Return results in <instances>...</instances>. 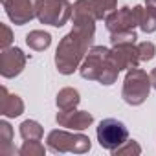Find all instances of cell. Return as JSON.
Returning <instances> with one entry per match:
<instances>
[{"mask_svg":"<svg viewBox=\"0 0 156 156\" xmlns=\"http://www.w3.org/2000/svg\"><path fill=\"white\" fill-rule=\"evenodd\" d=\"M96 19L88 15H73V28L57 46L55 66L62 75H70L79 68V62L88 53L96 33Z\"/></svg>","mask_w":156,"mask_h":156,"instance_id":"obj_1","label":"cell"},{"mask_svg":"<svg viewBox=\"0 0 156 156\" xmlns=\"http://www.w3.org/2000/svg\"><path fill=\"white\" fill-rule=\"evenodd\" d=\"M79 73L83 79L88 81H99V85H114L119 70L116 68V64L112 62L110 57V50L105 46H92L83 61V64L79 66Z\"/></svg>","mask_w":156,"mask_h":156,"instance_id":"obj_2","label":"cell"},{"mask_svg":"<svg viewBox=\"0 0 156 156\" xmlns=\"http://www.w3.org/2000/svg\"><path fill=\"white\" fill-rule=\"evenodd\" d=\"M151 77L140 70V68H130L125 75V83H123V90H121V98L127 105L130 107H138L141 105L151 92Z\"/></svg>","mask_w":156,"mask_h":156,"instance_id":"obj_3","label":"cell"},{"mask_svg":"<svg viewBox=\"0 0 156 156\" xmlns=\"http://www.w3.org/2000/svg\"><path fill=\"white\" fill-rule=\"evenodd\" d=\"M48 149L53 152H77L83 154L90 151V138L85 134H72L66 130H51L48 134Z\"/></svg>","mask_w":156,"mask_h":156,"instance_id":"obj_4","label":"cell"},{"mask_svg":"<svg viewBox=\"0 0 156 156\" xmlns=\"http://www.w3.org/2000/svg\"><path fill=\"white\" fill-rule=\"evenodd\" d=\"M129 140V130L125 127L123 121L114 119V118H107L99 123L98 127V141L103 149L107 151H116L118 147H121L125 141Z\"/></svg>","mask_w":156,"mask_h":156,"instance_id":"obj_5","label":"cell"},{"mask_svg":"<svg viewBox=\"0 0 156 156\" xmlns=\"http://www.w3.org/2000/svg\"><path fill=\"white\" fill-rule=\"evenodd\" d=\"M72 15H73V6L68 0H42L37 19L42 24L61 28L72 19Z\"/></svg>","mask_w":156,"mask_h":156,"instance_id":"obj_6","label":"cell"},{"mask_svg":"<svg viewBox=\"0 0 156 156\" xmlns=\"http://www.w3.org/2000/svg\"><path fill=\"white\" fill-rule=\"evenodd\" d=\"M42 0H4V8L13 24L24 26L37 17Z\"/></svg>","mask_w":156,"mask_h":156,"instance_id":"obj_7","label":"cell"},{"mask_svg":"<svg viewBox=\"0 0 156 156\" xmlns=\"http://www.w3.org/2000/svg\"><path fill=\"white\" fill-rule=\"evenodd\" d=\"M118 0H77L73 4V15H88L96 20L107 19L116 9Z\"/></svg>","mask_w":156,"mask_h":156,"instance_id":"obj_8","label":"cell"},{"mask_svg":"<svg viewBox=\"0 0 156 156\" xmlns=\"http://www.w3.org/2000/svg\"><path fill=\"white\" fill-rule=\"evenodd\" d=\"M26 61L28 57L20 48H4L0 53V73H2V77H6V79L17 77L24 70Z\"/></svg>","mask_w":156,"mask_h":156,"instance_id":"obj_9","label":"cell"},{"mask_svg":"<svg viewBox=\"0 0 156 156\" xmlns=\"http://www.w3.org/2000/svg\"><path fill=\"white\" fill-rule=\"evenodd\" d=\"M105 26L110 33L116 31H127V30H134L138 26V9L136 6L130 8H121V9H114L112 13L107 15L105 19Z\"/></svg>","mask_w":156,"mask_h":156,"instance_id":"obj_10","label":"cell"},{"mask_svg":"<svg viewBox=\"0 0 156 156\" xmlns=\"http://www.w3.org/2000/svg\"><path fill=\"white\" fill-rule=\"evenodd\" d=\"M55 119H57V123L61 127H66V129H72V130H85V129H88L94 123V116L90 112L75 110V108L57 112Z\"/></svg>","mask_w":156,"mask_h":156,"instance_id":"obj_11","label":"cell"},{"mask_svg":"<svg viewBox=\"0 0 156 156\" xmlns=\"http://www.w3.org/2000/svg\"><path fill=\"white\" fill-rule=\"evenodd\" d=\"M110 57L119 72L138 68V64H140L138 46H134V44H116L114 50H110Z\"/></svg>","mask_w":156,"mask_h":156,"instance_id":"obj_12","label":"cell"},{"mask_svg":"<svg viewBox=\"0 0 156 156\" xmlns=\"http://www.w3.org/2000/svg\"><path fill=\"white\" fill-rule=\"evenodd\" d=\"M2 98H0V112L6 118H17L24 112V103L19 96L9 94V90L6 87H2Z\"/></svg>","mask_w":156,"mask_h":156,"instance_id":"obj_13","label":"cell"},{"mask_svg":"<svg viewBox=\"0 0 156 156\" xmlns=\"http://www.w3.org/2000/svg\"><path fill=\"white\" fill-rule=\"evenodd\" d=\"M26 44L35 51H42L51 44V35L42 30H33L26 35Z\"/></svg>","mask_w":156,"mask_h":156,"instance_id":"obj_14","label":"cell"},{"mask_svg":"<svg viewBox=\"0 0 156 156\" xmlns=\"http://www.w3.org/2000/svg\"><path fill=\"white\" fill-rule=\"evenodd\" d=\"M11 140H13V129H11V125L8 121H0V154H2V156L19 152L11 145Z\"/></svg>","mask_w":156,"mask_h":156,"instance_id":"obj_15","label":"cell"},{"mask_svg":"<svg viewBox=\"0 0 156 156\" xmlns=\"http://www.w3.org/2000/svg\"><path fill=\"white\" fill-rule=\"evenodd\" d=\"M81 98H79V92L75 88H62L59 94H57V107L59 110H70V108H75L79 105Z\"/></svg>","mask_w":156,"mask_h":156,"instance_id":"obj_16","label":"cell"},{"mask_svg":"<svg viewBox=\"0 0 156 156\" xmlns=\"http://www.w3.org/2000/svg\"><path fill=\"white\" fill-rule=\"evenodd\" d=\"M19 132H20V136H22L24 141H41V140H42V134H44L42 127H41L37 121H33V119L22 121Z\"/></svg>","mask_w":156,"mask_h":156,"instance_id":"obj_17","label":"cell"},{"mask_svg":"<svg viewBox=\"0 0 156 156\" xmlns=\"http://www.w3.org/2000/svg\"><path fill=\"white\" fill-rule=\"evenodd\" d=\"M138 9V26L143 33H152L156 31V13L149 8L136 6Z\"/></svg>","mask_w":156,"mask_h":156,"instance_id":"obj_18","label":"cell"},{"mask_svg":"<svg viewBox=\"0 0 156 156\" xmlns=\"http://www.w3.org/2000/svg\"><path fill=\"white\" fill-rule=\"evenodd\" d=\"M136 41H138V35H136L134 30L110 33V42H112V46H116V44H136Z\"/></svg>","mask_w":156,"mask_h":156,"instance_id":"obj_19","label":"cell"},{"mask_svg":"<svg viewBox=\"0 0 156 156\" xmlns=\"http://www.w3.org/2000/svg\"><path fill=\"white\" fill-rule=\"evenodd\" d=\"M20 156H42L44 154V145L41 141H24V145L19 149Z\"/></svg>","mask_w":156,"mask_h":156,"instance_id":"obj_20","label":"cell"},{"mask_svg":"<svg viewBox=\"0 0 156 156\" xmlns=\"http://www.w3.org/2000/svg\"><path fill=\"white\" fill-rule=\"evenodd\" d=\"M138 53H140V61H151L156 55V46L152 42H149V41L140 42L138 44Z\"/></svg>","mask_w":156,"mask_h":156,"instance_id":"obj_21","label":"cell"},{"mask_svg":"<svg viewBox=\"0 0 156 156\" xmlns=\"http://www.w3.org/2000/svg\"><path fill=\"white\" fill-rule=\"evenodd\" d=\"M141 152V149H140V145L132 140V141H125L121 147H118L116 151H112V154L114 156H125V154H140Z\"/></svg>","mask_w":156,"mask_h":156,"instance_id":"obj_22","label":"cell"},{"mask_svg":"<svg viewBox=\"0 0 156 156\" xmlns=\"http://www.w3.org/2000/svg\"><path fill=\"white\" fill-rule=\"evenodd\" d=\"M0 30H2V33H4V37H2V50L4 48H8L9 44H11V30L6 26V24H2V26H0Z\"/></svg>","mask_w":156,"mask_h":156,"instance_id":"obj_23","label":"cell"},{"mask_svg":"<svg viewBox=\"0 0 156 156\" xmlns=\"http://www.w3.org/2000/svg\"><path fill=\"white\" fill-rule=\"evenodd\" d=\"M145 8H149L156 13V0H145Z\"/></svg>","mask_w":156,"mask_h":156,"instance_id":"obj_24","label":"cell"},{"mask_svg":"<svg viewBox=\"0 0 156 156\" xmlns=\"http://www.w3.org/2000/svg\"><path fill=\"white\" fill-rule=\"evenodd\" d=\"M151 85H152V88H156V68H152V72H151Z\"/></svg>","mask_w":156,"mask_h":156,"instance_id":"obj_25","label":"cell"},{"mask_svg":"<svg viewBox=\"0 0 156 156\" xmlns=\"http://www.w3.org/2000/svg\"><path fill=\"white\" fill-rule=\"evenodd\" d=\"M2 2H4V0H2Z\"/></svg>","mask_w":156,"mask_h":156,"instance_id":"obj_26","label":"cell"}]
</instances>
